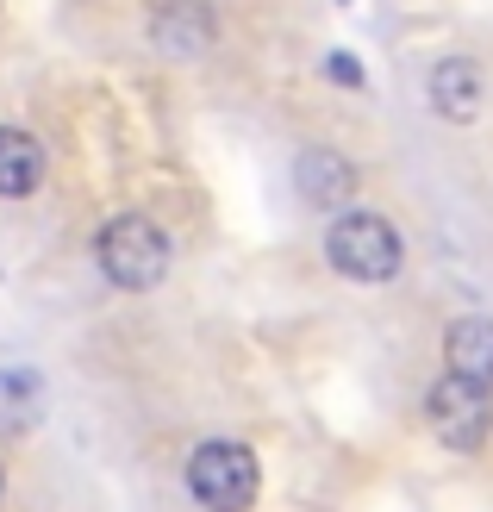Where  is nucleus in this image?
Returning a JSON list of instances; mask_svg holds the SVG:
<instances>
[{
  "label": "nucleus",
  "mask_w": 493,
  "mask_h": 512,
  "mask_svg": "<svg viewBox=\"0 0 493 512\" xmlns=\"http://www.w3.org/2000/svg\"><path fill=\"white\" fill-rule=\"evenodd\" d=\"M444 356H450V375L493 388V319H481V313L456 319V325L444 331Z\"/></svg>",
  "instance_id": "0eeeda50"
},
{
  "label": "nucleus",
  "mask_w": 493,
  "mask_h": 512,
  "mask_svg": "<svg viewBox=\"0 0 493 512\" xmlns=\"http://www.w3.org/2000/svg\"><path fill=\"white\" fill-rule=\"evenodd\" d=\"M38 419V375L7 369L0 375V431H25Z\"/></svg>",
  "instance_id": "9d476101"
},
{
  "label": "nucleus",
  "mask_w": 493,
  "mask_h": 512,
  "mask_svg": "<svg viewBox=\"0 0 493 512\" xmlns=\"http://www.w3.org/2000/svg\"><path fill=\"white\" fill-rule=\"evenodd\" d=\"M325 256H331V269L350 275V281H394L400 263H406V244L387 219L344 213V219H331V232H325Z\"/></svg>",
  "instance_id": "f03ea898"
},
{
  "label": "nucleus",
  "mask_w": 493,
  "mask_h": 512,
  "mask_svg": "<svg viewBox=\"0 0 493 512\" xmlns=\"http://www.w3.org/2000/svg\"><path fill=\"white\" fill-rule=\"evenodd\" d=\"M300 194L313 200V207H344L356 194V169L337 157V150H300Z\"/></svg>",
  "instance_id": "6e6552de"
},
{
  "label": "nucleus",
  "mask_w": 493,
  "mask_h": 512,
  "mask_svg": "<svg viewBox=\"0 0 493 512\" xmlns=\"http://www.w3.org/2000/svg\"><path fill=\"white\" fill-rule=\"evenodd\" d=\"M325 75H331V82H350V88H362V69H356L350 57H325Z\"/></svg>",
  "instance_id": "9b49d317"
},
{
  "label": "nucleus",
  "mask_w": 493,
  "mask_h": 512,
  "mask_svg": "<svg viewBox=\"0 0 493 512\" xmlns=\"http://www.w3.org/2000/svg\"><path fill=\"white\" fill-rule=\"evenodd\" d=\"M94 256H100V269H107L113 288L144 294V288H157L163 269H169V238H163V225H157V219H144V213H119L107 232H100Z\"/></svg>",
  "instance_id": "f257e3e1"
},
{
  "label": "nucleus",
  "mask_w": 493,
  "mask_h": 512,
  "mask_svg": "<svg viewBox=\"0 0 493 512\" xmlns=\"http://www.w3.org/2000/svg\"><path fill=\"white\" fill-rule=\"evenodd\" d=\"M431 107L444 113V119H456V125L481 119V107H487V75H481L469 57L437 63V69H431Z\"/></svg>",
  "instance_id": "423d86ee"
},
{
  "label": "nucleus",
  "mask_w": 493,
  "mask_h": 512,
  "mask_svg": "<svg viewBox=\"0 0 493 512\" xmlns=\"http://www.w3.org/2000/svg\"><path fill=\"white\" fill-rule=\"evenodd\" d=\"M0 488H7V475H0Z\"/></svg>",
  "instance_id": "f8f14e48"
},
{
  "label": "nucleus",
  "mask_w": 493,
  "mask_h": 512,
  "mask_svg": "<svg viewBox=\"0 0 493 512\" xmlns=\"http://www.w3.org/2000/svg\"><path fill=\"white\" fill-rule=\"evenodd\" d=\"M38 182H44V150H38V138L0 125V200L38 194Z\"/></svg>",
  "instance_id": "1a4fd4ad"
},
{
  "label": "nucleus",
  "mask_w": 493,
  "mask_h": 512,
  "mask_svg": "<svg viewBox=\"0 0 493 512\" xmlns=\"http://www.w3.org/2000/svg\"><path fill=\"white\" fill-rule=\"evenodd\" d=\"M256 456L250 444H231V438H213V444H200L188 456V488L206 512H244L256 500Z\"/></svg>",
  "instance_id": "7ed1b4c3"
},
{
  "label": "nucleus",
  "mask_w": 493,
  "mask_h": 512,
  "mask_svg": "<svg viewBox=\"0 0 493 512\" xmlns=\"http://www.w3.org/2000/svg\"><path fill=\"white\" fill-rule=\"evenodd\" d=\"M425 413H431V431L444 438L450 450H481L493 438V388L481 381H462V375H437L431 394H425Z\"/></svg>",
  "instance_id": "20e7f679"
},
{
  "label": "nucleus",
  "mask_w": 493,
  "mask_h": 512,
  "mask_svg": "<svg viewBox=\"0 0 493 512\" xmlns=\"http://www.w3.org/2000/svg\"><path fill=\"white\" fill-rule=\"evenodd\" d=\"M150 38H157L163 57H206L213 38H219V25H213L206 0H163L157 19H150Z\"/></svg>",
  "instance_id": "39448f33"
}]
</instances>
